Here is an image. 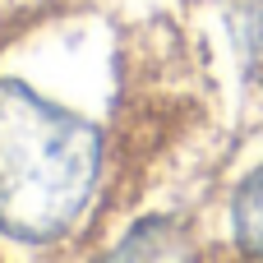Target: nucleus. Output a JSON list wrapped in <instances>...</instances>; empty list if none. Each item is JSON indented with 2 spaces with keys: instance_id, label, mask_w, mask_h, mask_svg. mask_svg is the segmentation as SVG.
<instances>
[{
  "instance_id": "nucleus-4",
  "label": "nucleus",
  "mask_w": 263,
  "mask_h": 263,
  "mask_svg": "<svg viewBox=\"0 0 263 263\" xmlns=\"http://www.w3.org/2000/svg\"><path fill=\"white\" fill-rule=\"evenodd\" d=\"M231 236L240 254L263 259V166L245 176L240 190L231 194Z\"/></svg>"
},
{
  "instance_id": "nucleus-2",
  "label": "nucleus",
  "mask_w": 263,
  "mask_h": 263,
  "mask_svg": "<svg viewBox=\"0 0 263 263\" xmlns=\"http://www.w3.org/2000/svg\"><path fill=\"white\" fill-rule=\"evenodd\" d=\"M111 259H199L194 231L180 217H139Z\"/></svg>"
},
{
  "instance_id": "nucleus-3",
  "label": "nucleus",
  "mask_w": 263,
  "mask_h": 263,
  "mask_svg": "<svg viewBox=\"0 0 263 263\" xmlns=\"http://www.w3.org/2000/svg\"><path fill=\"white\" fill-rule=\"evenodd\" d=\"M231 37L250 92L263 102V0H231Z\"/></svg>"
},
{
  "instance_id": "nucleus-1",
  "label": "nucleus",
  "mask_w": 263,
  "mask_h": 263,
  "mask_svg": "<svg viewBox=\"0 0 263 263\" xmlns=\"http://www.w3.org/2000/svg\"><path fill=\"white\" fill-rule=\"evenodd\" d=\"M102 185V129L28 83H0V236L65 240Z\"/></svg>"
}]
</instances>
